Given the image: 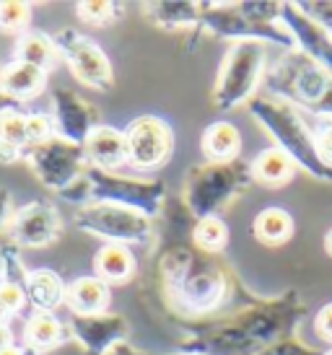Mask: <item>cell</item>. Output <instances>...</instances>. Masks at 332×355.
<instances>
[{"label":"cell","mask_w":332,"mask_h":355,"mask_svg":"<svg viewBox=\"0 0 332 355\" xmlns=\"http://www.w3.org/2000/svg\"><path fill=\"white\" fill-rule=\"evenodd\" d=\"M169 150V135L156 119H140L130 128L127 135V153L138 166H153Z\"/></svg>","instance_id":"cell-1"},{"label":"cell","mask_w":332,"mask_h":355,"mask_svg":"<svg viewBox=\"0 0 332 355\" xmlns=\"http://www.w3.org/2000/svg\"><path fill=\"white\" fill-rule=\"evenodd\" d=\"M91 156L101 161V164H117L122 153H125V146L127 140H122L115 132V130H97L94 135H91Z\"/></svg>","instance_id":"cell-2"},{"label":"cell","mask_w":332,"mask_h":355,"mask_svg":"<svg viewBox=\"0 0 332 355\" xmlns=\"http://www.w3.org/2000/svg\"><path fill=\"white\" fill-rule=\"evenodd\" d=\"M70 62H73L76 73H78L83 80H101V78H107V73H109L107 62H104V58L99 55V50L88 47V44L78 47L76 55L70 58Z\"/></svg>","instance_id":"cell-3"},{"label":"cell","mask_w":332,"mask_h":355,"mask_svg":"<svg viewBox=\"0 0 332 355\" xmlns=\"http://www.w3.org/2000/svg\"><path fill=\"white\" fill-rule=\"evenodd\" d=\"M208 153L215 158H226L231 156L236 150V146H239V132H236L231 125H226V122H221V125H215L210 132H208Z\"/></svg>","instance_id":"cell-4"},{"label":"cell","mask_w":332,"mask_h":355,"mask_svg":"<svg viewBox=\"0 0 332 355\" xmlns=\"http://www.w3.org/2000/svg\"><path fill=\"white\" fill-rule=\"evenodd\" d=\"M40 68L24 62V65H16L6 73V89L13 91V94H29L40 86Z\"/></svg>","instance_id":"cell-5"},{"label":"cell","mask_w":332,"mask_h":355,"mask_svg":"<svg viewBox=\"0 0 332 355\" xmlns=\"http://www.w3.org/2000/svg\"><path fill=\"white\" fill-rule=\"evenodd\" d=\"M99 270L104 272L107 277H125L130 272V257L122 247H107L99 257Z\"/></svg>","instance_id":"cell-6"},{"label":"cell","mask_w":332,"mask_h":355,"mask_svg":"<svg viewBox=\"0 0 332 355\" xmlns=\"http://www.w3.org/2000/svg\"><path fill=\"white\" fill-rule=\"evenodd\" d=\"M73 301L83 311H94L104 304V286L99 280H81L73 288Z\"/></svg>","instance_id":"cell-7"},{"label":"cell","mask_w":332,"mask_h":355,"mask_svg":"<svg viewBox=\"0 0 332 355\" xmlns=\"http://www.w3.org/2000/svg\"><path fill=\"white\" fill-rule=\"evenodd\" d=\"M60 296V283L49 272H37L31 277V298L40 306H52Z\"/></svg>","instance_id":"cell-8"},{"label":"cell","mask_w":332,"mask_h":355,"mask_svg":"<svg viewBox=\"0 0 332 355\" xmlns=\"http://www.w3.org/2000/svg\"><path fill=\"white\" fill-rule=\"evenodd\" d=\"M288 216L281 213V210H267L263 213V218L257 220V231H260V236L267 239V241H278V239H283L288 234Z\"/></svg>","instance_id":"cell-9"},{"label":"cell","mask_w":332,"mask_h":355,"mask_svg":"<svg viewBox=\"0 0 332 355\" xmlns=\"http://www.w3.org/2000/svg\"><path fill=\"white\" fill-rule=\"evenodd\" d=\"M257 174L267 182H281L288 174V161L278 150H270L263 158H257Z\"/></svg>","instance_id":"cell-10"},{"label":"cell","mask_w":332,"mask_h":355,"mask_svg":"<svg viewBox=\"0 0 332 355\" xmlns=\"http://www.w3.org/2000/svg\"><path fill=\"white\" fill-rule=\"evenodd\" d=\"M49 42L42 40V37H29L21 47V58L26 60V65H34V68H42V65H49Z\"/></svg>","instance_id":"cell-11"},{"label":"cell","mask_w":332,"mask_h":355,"mask_svg":"<svg viewBox=\"0 0 332 355\" xmlns=\"http://www.w3.org/2000/svg\"><path fill=\"white\" fill-rule=\"evenodd\" d=\"M26 125L29 122H24V117L19 114H3L0 119V132H3V143H10V146H16L21 143L24 138H29V132H26Z\"/></svg>","instance_id":"cell-12"},{"label":"cell","mask_w":332,"mask_h":355,"mask_svg":"<svg viewBox=\"0 0 332 355\" xmlns=\"http://www.w3.org/2000/svg\"><path fill=\"white\" fill-rule=\"evenodd\" d=\"M58 337V322L52 316H37L29 324V340H34L37 345H49Z\"/></svg>","instance_id":"cell-13"},{"label":"cell","mask_w":332,"mask_h":355,"mask_svg":"<svg viewBox=\"0 0 332 355\" xmlns=\"http://www.w3.org/2000/svg\"><path fill=\"white\" fill-rule=\"evenodd\" d=\"M197 239L206 244V247H218L224 241V226L215 223V220H206L203 226L197 228Z\"/></svg>","instance_id":"cell-14"},{"label":"cell","mask_w":332,"mask_h":355,"mask_svg":"<svg viewBox=\"0 0 332 355\" xmlns=\"http://www.w3.org/2000/svg\"><path fill=\"white\" fill-rule=\"evenodd\" d=\"M24 19H26V8L19 3H10V6L0 8V24H6V26H19Z\"/></svg>","instance_id":"cell-15"},{"label":"cell","mask_w":332,"mask_h":355,"mask_svg":"<svg viewBox=\"0 0 332 355\" xmlns=\"http://www.w3.org/2000/svg\"><path fill=\"white\" fill-rule=\"evenodd\" d=\"M21 291L16 286H3L0 288V309L3 311H16L21 306Z\"/></svg>","instance_id":"cell-16"},{"label":"cell","mask_w":332,"mask_h":355,"mask_svg":"<svg viewBox=\"0 0 332 355\" xmlns=\"http://www.w3.org/2000/svg\"><path fill=\"white\" fill-rule=\"evenodd\" d=\"M44 130H47V122L42 117H34L26 125V132H29V138H40V135H44Z\"/></svg>","instance_id":"cell-17"},{"label":"cell","mask_w":332,"mask_h":355,"mask_svg":"<svg viewBox=\"0 0 332 355\" xmlns=\"http://www.w3.org/2000/svg\"><path fill=\"white\" fill-rule=\"evenodd\" d=\"M319 329H322L324 335L332 337V306H327L322 311V316H319Z\"/></svg>","instance_id":"cell-18"},{"label":"cell","mask_w":332,"mask_h":355,"mask_svg":"<svg viewBox=\"0 0 332 355\" xmlns=\"http://www.w3.org/2000/svg\"><path fill=\"white\" fill-rule=\"evenodd\" d=\"M13 153H16V148H13L10 143H0V158H3V161L13 158Z\"/></svg>","instance_id":"cell-19"},{"label":"cell","mask_w":332,"mask_h":355,"mask_svg":"<svg viewBox=\"0 0 332 355\" xmlns=\"http://www.w3.org/2000/svg\"><path fill=\"white\" fill-rule=\"evenodd\" d=\"M322 148H324V153H327V156H332V130H330V132H324Z\"/></svg>","instance_id":"cell-20"},{"label":"cell","mask_w":332,"mask_h":355,"mask_svg":"<svg viewBox=\"0 0 332 355\" xmlns=\"http://www.w3.org/2000/svg\"><path fill=\"white\" fill-rule=\"evenodd\" d=\"M8 340H10V335L6 332V329H3V327H0V350L8 345Z\"/></svg>","instance_id":"cell-21"},{"label":"cell","mask_w":332,"mask_h":355,"mask_svg":"<svg viewBox=\"0 0 332 355\" xmlns=\"http://www.w3.org/2000/svg\"><path fill=\"white\" fill-rule=\"evenodd\" d=\"M0 355H19V353H16L13 347H3V350H0Z\"/></svg>","instance_id":"cell-22"},{"label":"cell","mask_w":332,"mask_h":355,"mask_svg":"<svg viewBox=\"0 0 332 355\" xmlns=\"http://www.w3.org/2000/svg\"><path fill=\"white\" fill-rule=\"evenodd\" d=\"M330 249H332V234H330Z\"/></svg>","instance_id":"cell-23"}]
</instances>
